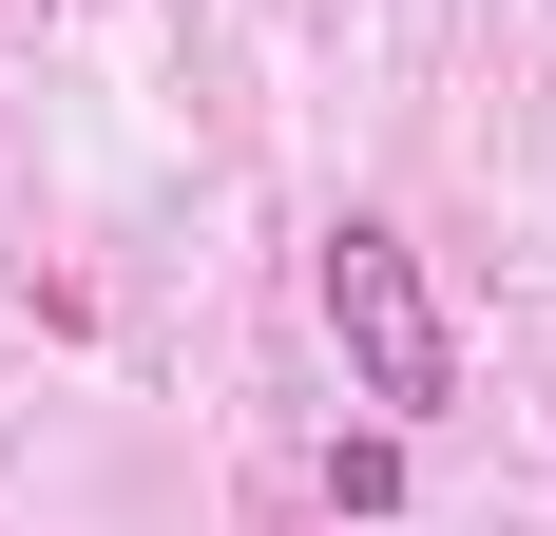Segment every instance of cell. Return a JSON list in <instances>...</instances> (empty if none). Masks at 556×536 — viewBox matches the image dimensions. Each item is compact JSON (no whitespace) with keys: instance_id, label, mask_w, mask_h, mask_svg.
Segmentation results:
<instances>
[{"instance_id":"cell-1","label":"cell","mask_w":556,"mask_h":536,"mask_svg":"<svg viewBox=\"0 0 556 536\" xmlns=\"http://www.w3.org/2000/svg\"><path fill=\"white\" fill-rule=\"evenodd\" d=\"M327 345H345V383H365L384 422H422V403L460 383L442 307H422V268H403V230H365V212L327 230Z\"/></svg>"},{"instance_id":"cell-2","label":"cell","mask_w":556,"mask_h":536,"mask_svg":"<svg viewBox=\"0 0 556 536\" xmlns=\"http://www.w3.org/2000/svg\"><path fill=\"white\" fill-rule=\"evenodd\" d=\"M403 498V441H327V518H384Z\"/></svg>"}]
</instances>
